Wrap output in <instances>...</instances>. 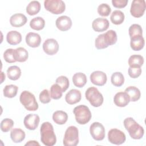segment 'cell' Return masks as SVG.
Wrapping results in <instances>:
<instances>
[{
	"instance_id": "obj_8",
	"label": "cell",
	"mask_w": 146,
	"mask_h": 146,
	"mask_svg": "<svg viewBox=\"0 0 146 146\" xmlns=\"http://www.w3.org/2000/svg\"><path fill=\"white\" fill-rule=\"evenodd\" d=\"M108 139L112 144L120 145L125 142L126 137L125 133L121 131L116 128H113L108 131Z\"/></svg>"
},
{
	"instance_id": "obj_16",
	"label": "cell",
	"mask_w": 146,
	"mask_h": 146,
	"mask_svg": "<svg viewBox=\"0 0 146 146\" xmlns=\"http://www.w3.org/2000/svg\"><path fill=\"white\" fill-rule=\"evenodd\" d=\"M81 92L79 90L72 89L66 95L65 100L69 104H74L79 102L81 100Z\"/></svg>"
},
{
	"instance_id": "obj_38",
	"label": "cell",
	"mask_w": 146,
	"mask_h": 146,
	"mask_svg": "<svg viewBox=\"0 0 146 146\" xmlns=\"http://www.w3.org/2000/svg\"><path fill=\"white\" fill-rule=\"evenodd\" d=\"M14 125V121L12 119L6 118L1 122V129L2 132H7L11 129Z\"/></svg>"
},
{
	"instance_id": "obj_42",
	"label": "cell",
	"mask_w": 146,
	"mask_h": 146,
	"mask_svg": "<svg viewBox=\"0 0 146 146\" xmlns=\"http://www.w3.org/2000/svg\"><path fill=\"white\" fill-rule=\"evenodd\" d=\"M39 100L43 104H47L50 102L51 96L48 91L47 89L43 90L39 94Z\"/></svg>"
},
{
	"instance_id": "obj_7",
	"label": "cell",
	"mask_w": 146,
	"mask_h": 146,
	"mask_svg": "<svg viewBox=\"0 0 146 146\" xmlns=\"http://www.w3.org/2000/svg\"><path fill=\"white\" fill-rule=\"evenodd\" d=\"M44 7L46 10L56 15L63 13L66 9L65 3L62 0H46Z\"/></svg>"
},
{
	"instance_id": "obj_15",
	"label": "cell",
	"mask_w": 146,
	"mask_h": 146,
	"mask_svg": "<svg viewBox=\"0 0 146 146\" xmlns=\"http://www.w3.org/2000/svg\"><path fill=\"white\" fill-rule=\"evenodd\" d=\"M109 25V21L106 18H98L93 21L92 27L96 32H103L108 29Z\"/></svg>"
},
{
	"instance_id": "obj_34",
	"label": "cell",
	"mask_w": 146,
	"mask_h": 146,
	"mask_svg": "<svg viewBox=\"0 0 146 146\" xmlns=\"http://www.w3.org/2000/svg\"><path fill=\"white\" fill-rule=\"evenodd\" d=\"M111 81L114 86L120 87L124 84V77L121 72H115L111 75Z\"/></svg>"
},
{
	"instance_id": "obj_43",
	"label": "cell",
	"mask_w": 146,
	"mask_h": 146,
	"mask_svg": "<svg viewBox=\"0 0 146 146\" xmlns=\"http://www.w3.org/2000/svg\"><path fill=\"white\" fill-rule=\"evenodd\" d=\"M128 73L131 78H137L141 74V67H129L128 70Z\"/></svg>"
},
{
	"instance_id": "obj_5",
	"label": "cell",
	"mask_w": 146,
	"mask_h": 146,
	"mask_svg": "<svg viewBox=\"0 0 146 146\" xmlns=\"http://www.w3.org/2000/svg\"><path fill=\"white\" fill-rule=\"evenodd\" d=\"M79 143V131L75 126H70L66 130L63 145L65 146H75Z\"/></svg>"
},
{
	"instance_id": "obj_3",
	"label": "cell",
	"mask_w": 146,
	"mask_h": 146,
	"mask_svg": "<svg viewBox=\"0 0 146 146\" xmlns=\"http://www.w3.org/2000/svg\"><path fill=\"white\" fill-rule=\"evenodd\" d=\"M75 120L79 124H86L91 119L92 115L89 108L85 105H79L74 108Z\"/></svg>"
},
{
	"instance_id": "obj_32",
	"label": "cell",
	"mask_w": 146,
	"mask_h": 146,
	"mask_svg": "<svg viewBox=\"0 0 146 146\" xmlns=\"http://www.w3.org/2000/svg\"><path fill=\"white\" fill-rule=\"evenodd\" d=\"M144 63V58L140 55H132L128 59L129 67H141Z\"/></svg>"
},
{
	"instance_id": "obj_35",
	"label": "cell",
	"mask_w": 146,
	"mask_h": 146,
	"mask_svg": "<svg viewBox=\"0 0 146 146\" xmlns=\"http://www.w3.org/2000/svg\"><path fill=\"white\" fill-rule=\"evenodd\" d=\"M62 88L56 84H54L50 88V96L52 99L57 100L62 96Z\"/></svg>"
},
{
	"instance_id": "obj_25",
	"label": "cell",
	"mask_w": 146,
	"mask_h": 146,
	"mask_svg": "<svg viewBox=\"0 0 146 146\" xmlns=\"http://www.w3.org/2000/svg\"><path fill=\"white\" fill-rule=\"evenodd\" d=\"M87 79L86 75L82 72L75 73L72 76L74 84L79 88L83 87L87 83Z\"/></svg>"
},
{
	"instance_id": "obj_14",
	"label": "cell",
	"mask_w": 146,
	"mask_h": 146,
	"mask_svg": "<svg viewBox=\"0 0 146 146\" xmlns=\"http://www.w3.org/2000/svg\"><path fill=\"white\" fill-rule=\"evenodd\" d=\"M55 24L56 27L59 30L66 31L71 29L72 26V21L69 17L62 15L56 19Z\"/></svg>"
},
{
	"instance_id": "obj_41",
	"label": "cell",
	"mask_w": 146,
	"mask_h": 146,
	"mask_svg": "<svg viewBox=\"0 0 146 146\" xmlns=\"http://www.w3.org/2000/svg\"><path fill=\"white\" fill-rule=\"evenodd\" d=\"M95 45L96 48L98 50L104 49L108 47L105 42V40L104 38V34H100L98 36V37L95 39Z\"/></svg>"
},
{
	"instance_id": "obj_28",
	"label": "cell",
	"mask_w": 146,
	"mask_h": 146,
	"mask_svg": "<svg viewBox=\"0 0 146 146\" xmlns=\"http://www.w3.org/2000/svg\"><path fill=\"white\" fill-rule=\"evenodd\" d=\"M125 16L124 13L119 10L113 11L110 17L111 21L114 25H120L121 24L124 20Z\"/></svg>"
},
{
	"instance_id": "obj_1",
	"label": "cell",
	"mask_w": 146,
	"mask_h": 146,
	"mask_svg": "<svg viewBox=\"0 0 146 146\" xmlns=\"http://www.w3.org/2000/svg\"><path fill=\"white\" fill-rule=\"evenodd\" d=\"M40 140L42 143L47 146H52L56 142V135L54 133L52 125L48 121L44 122L41 125Z\"/></svg>"
},
{
	"instance_id": "obj_9",
	"label": "cell",
	"mask_w": 146,
	"mask_h": 146,
	"mask_svg": "<svg viewBox=\"0 0 146 146\" xmlns=\"http://www.w3.org/2000/svg\"><path fill=\"white\" fill-rule=\"evenodd\" d=\"M90 132L92 138L96 141H101L105 137V128L99 122L93 123L90 127Z\"/></svg>"
},
{
	"instance_id": "obj_29",
	"label": "cell",
	"mask_w": 146,
	"mask_h": 146,
	"mask_svg": "<svg viewBox=\"0 0 146 146\" xmlns=\"http://www.w3.org/2000/svg\"><path fill=\"white\" fill-rule=\"evenodd\" d=\"M45 25L44 19L40 17H36L33 18L30 22V26L31 29L35 30H42Z\"/></svg>"
},
{
	"instance_id": "obj_26",
	"label": "cell",
	"mask_w": 146,
	"mask_h": 146,
	"mask_svg": "<svg viewBox=\"0 0 146 146\" xmlns=\"http://www.w3.org/2000/svg\"><path fill=\"white\" fill-rule=\"evenodd\" d=\"M25 132L20 128H14L10 132V137L12 141L18 143L22 141L25 138Z\"/></svg>"
},
{
	"instance_id": "obj_27",
	"label": "cell",
	"mask_w": 146,
	"mask_h": 146,
	"mask_svg": "<svg viewBox=\"0 0 146 146\" xmlns=\"http://www.w3.org/2000/svg\"><path fill=\"white\" fill-rule=\"evenodd\" d=\"M7 75L9 79L10 80H17L21 75V70L19 67L17 66H12L7 68Z\"/></svg>"
},
{
	"instance_id": "obj_24",
	"label": "cell",
	"mask_w": 146,
	"mask_h": 146,
	"mask_svg": "<svg viewBox=\"0 0 146 146\" xmlns=\"http://www.w3.org/2000/svg\"><path fill=\"white\" fill-rule=\"evenodd\" d=\"M14 58L16 62H24L29 58L28 51L23 47H18L14 50Z\"/></svg>"
},
{
	"instance_id": "obj_18",
	"label": "cell",
	"mask_w": 146,
	"mask_h": 146,
	"mask_svg": "<svg viewBox=\"0 0 146 146\" xmlns=\"http://www.w3.org/2000/svg\"><path fill=\"white\" fill-rule=\"evenodd\" d=\"M27 19L26 17L22 13H16L13 15L10 18L11 25L15 27H19L26 24Z\"/></svg>"
},
{
	"instance_id": "obj_23",
	"label": "cell",
	"mask_w": 146,
	"mask_h": 146,
	"mask_svg": "<svg viewBox=\"0 0 146 146\" xmlns=\"http://www.w3.org/2000/svg\"><path fill=\"white\" fill-rule=\"evenodd\" d=\"M53 121L57 124L62 125L66 123L68 119V115L64 111L59 110L54 112L52 115Z\"/></svg>"
},
{
	"instance_id": "obj_6",
	"label": "cell",
	"mask_w": 146,
	"mask_h": 146,
	"mask_svg": "<svg viewBox=\"0 0 146 146\" xmlns=\"http://www.w3.org/2000/svg\"><path fill=\"white\" fill-rule=\"evenodd\" d=\"M85 96L86 99L94 107H100L103 103V96L96 87L88 88L86 91Z\"/></svg>"
},
{
	"instance_id": "obj_44",
	"label": "cell",
	"mask_w": 146,
	"mask_h": 146,
	"mask_svg": "<svg viewBox=\"0 0 146 146\" xmlns=\"http://www.w3.org/2000/svg\"><path fill=\"white\" fill-rule=\"evenodd\" d=\"M128 2V0H112V3L115 7L121 9L125 7L127 5Z\"/></svg>"
},
{
	"instance_id": "obj_31",
	"label": "cell",
	"mask_w": 146,
	"mask_h": 146,
	"mask_svg": "<svg viewBox=\"0 0 146 146\" xmlns=\"http://www.w3.org/2000/svg\"><path fill=\"white\" fill-rule=\"evenodd\" d=\"M40 10V4L37 1L30 2L26 7V12L30 15H34L38 14Z\"/></svg>"
},
{
	"instance_id": "obj_22",
	"label": "cell",
	"mask_w": 146,
	"mask_h": 146,
	"mask_svg": "<svg viewBox=\"0 0 146 146\" xmlns=\"http://www.w3.org/2000/svg\"><path fill=\"white\" fill-rule=\"evenodd\" d=\"M125 92L128 95L130 101L136 102L140 98L141 93L139 89L135 86H129L125 90Z\"/></svg>"
},
{
	"instance_id": "obj_21",
	"label": "cell",
	"mask_w": 146,
	"mask_h": 146,
	"mask_svg": "<svg viewBox=\"0 0 146 146\" xmlns=\"http://www.w3.org/2000/svg\"><path fill=\"white\" fill-rule=\"evenodd\" d=\"M6 40L11 45H16L22 41V35L17 31H10L7 34Z\"/></svg>"
},
{
	"instance_id": "obj_30",
	"label": "cell",
	"mask_w": 146,
	"mask_h": 146,
	"mask_svg": "<svg viewBox=\"0 0 146 146\" xmlns=\"http://www.w3.org/2000/svg\"><path fill=\"white\" fill-rule=\"evenodd\" d=\"M104 38L106 44L109 46L115 44L117 42V34L113 30H110L104 33Z\"/></svg>"
},
{
	"instance_id": "obj_11",
	"label": "cell",
	"mask_w": 146,
	"mask_h": 146,
	"mask_svg": "<svg viewBox=\"0 0 146 146\" xmlns=\"http://www.w3.org/2000/svg\"><path fill=\"white\" fill-rule=\"evenodd\" d=\"M43 50L47 55H53L57 53L59 50L58 43L55 39H47L43 44Z\"/></svg>"
},
{
	"instance_id": "obj_46",
	"label": "cell",
	"mask_w": 146,
	"mask_h": 146,
	"mask_svg": "<svg viewBox=\"0 0 146 146\" xmlns=\"http://www.w3.org/2000/svg\"><path fill=\"white\" fill-rule=\"evenodd\" d=\"M1 78H2V79H1V83H3V79H5V75L3 74V72H1Z\"/></svg>"
},
{
	"instance_id": "obj_45",
	"label": "cell",
	"mask_w": 146,
	"mask_h": 146,
	"mask_svg": "<svg viewBox=\"0 0 146 146\" xmlns=\"http://www.w3.org/2000/svg\"><path fill=\"white\" fill-rule=\"evenodd\" d=\"M25 145H39V144L35 140H30L25 144Z\"/></svg>"
},
{
	"instance_id": "obj_19",
	"label": "cell",
	"mask_w": 146,
	"mask_h": 146,
	"mask_svg": "<svg viewBox=\"0 0 146 146\" xmlns=\"http://www.w3.org/2000/svg\"><path fill=\"white\" fill-rule=\"evenodd\" d=\"M26 42L31 47H38L41 42L40 36L35 33H29L26 36Z\"/></svg>"
},
{
	"instance_id": "obj_13",
	"label": "cell",
	"mask_w": 146,
	"mask_h": 146,
	"mask_svg": "<svg viewBox=\"0 0 146 146\" xmlns=\"http://www.w3.org/2000/svg\"><path fill=\"white\" fill-rule=\"evenodd\" d=\"M107 78L106 74L100 71H94L90 75V80L95 85L102 86L107 82Z\"/></svg>"
},
{
	"instance_id": "obj_17",
	"label": "cell",
	"mask_w": 146,
	"mask_h": 146,
	"mask_svg": "<svg viewBox=\"0 0 146 146\" xmlns=\"http://www.w3.org/2000/svg\"><path fill=\"white\" fill-rule=\"evenodd\" d=\"M113 102L116 106L123 107L128 105L130 102V100L126 92H119L114 96Z\"/></svg>"
},
{
	"instance_id": "obj_20",
	"label": "cell",
	"mask_w": 146,
	"mask_h": 146,
	"mask_svg": "<svg viewBox=\"0 0 146 146\" xmlns=\"http://www.w3.org/2000/svg\"><path fill=\"white\" fill-rule=\"evenodd\" d=\"M145 41L143 35H137L131 38L130 46L134 51H140L144 46Z\"/></svg>"
},
{
	"instance_id": "obj_10",
	"label": "cell",
	"mask_w": 146,
	"mask_h": 146,
	"mask_svg": "<svg viewBox=\"0 0 146 146\" xmlns=\"http://www.w3.org/2000/svg\"><path fill=\"white\" fill-rule=\"evenodd\" d=\"M146 5L144 0H134L131 3L130 13L135 18H140L143 15Z\"/></svg>"
},
{
	"instance_id": "obj_39",
	"label": "cell",
	"mask_w": 146,
	"mask_h": 146,
	"mask_svg": "<svg viewBox=\"0 0 146 146\" xmlns=\"http://www.w3.org/2000/svg\"><path fill=\"white\" fill-rule=\"evenodd\" d=\"M111 12V7L107 3H102L98 7V13L101 16L107 17Z\"/></svg>"
},
{
	"instance_id": "obj_37",
	"label": "cell",
	"mask_w": 146,
	"mask_h": 146,
	"mask_svg": "<svg viewBox=\"0 0 146 146\" xmlns=\"http://www.w3.org/2000/svg\"><path fill=\"white\" fill-rule=\"evenodd\" d=\"M56 83L62 88L63 92H65L69 87V80L68 78L65 76H60L55 80Z\"/></svg>"
},
{
	"instance_id": "obj_36",
	"label": "cell",
	"mask_w": 146,
	"mask_h": 146,
	"mask_svg": "<svg viewBox=\"0 0 146 146\" xmlns=\"http://www.w3.org/2000/svg\"><path fill=\"white\" fill-rule=\"evenodd\" d=\"M130 38L137 35H143V30L140 25L138 24L132 25L128 30Z\"/></svg>"
},
{
	"instance_id": "obj_4",
	"label": "cell",
	"mask_w": 146,
	"mask_h": 146,
	"mask_svg": "<svg viewBox=\"0 0 146 146\" xmlns=\"http://www.w3.org/2000/svg\"><path fill=\"white\" fill-rule=\"evenodd\" d=\"M19 100L24 107L28 111H34L38 108V104L33 94L28 91H23L20 95Z\"/></svg>"
},
{
	"instance_id": "obj_12",
	"label": "cell",
	"mask_w": 146,
	"mask_h": 146,
	"mask_svg": "<svg viewBox=\"0 0 146 146\" xmlns=\"http://www.w3.org/2000/svg\"><path fill=\"white\" fill-rule=\"evenodd\" d=\"M39 121V116L38 115L30 113L24 118L23 123L26 128L30 130H35L38 127Z\"/></svg>"
},
{
	"instance_id": "obj_40",
	"label": "cell",
	"mask_w": 146,
	"mask_h": 146,
	"mask_svg": "<svg viewBox=\"0 0 146 146\" xmlns=\"http://www.w3.org/2000/svg\"><path fill=\"white\" fill-rule=\"evenodd\" d=\"M3 58L5 60L9 63L16 62L14 58V50L13 48L7 49L3 53Z\"/></svg>"
},
{
	"instance_id": "obj_33",
	"label": "cell",
	"mask_w": 146,
	"mask_h": 146,
	"mask_svg": "<svg viewBox=\"0 0 146 146\" xmlns=\"http://www.w3.org/2000/svg\"><path fill=\"white\" fill-rule=\"evenodd\" d=\"M18 87L14 84H9L6 85L3 90V95L5 97L9 98H12L15 97L18 92Z\"/></svg>"
},
{
	"instance_id": "obj_2",
	"label": "cell",
	"mask_w": 146,
	"mask_h": 146,
	"mask_svg": "<svg viewBox=\"0 0 146 146\" xmlns=\"http://www.w3.org/2000/svg\"><path fill=\"white\" fill-rule=\"evenodd\" d=\"M124 125L129 136L133 139H140L143 137L144 130L132 117H127L124 120Z\"/></svg>"
}]
</instances>
